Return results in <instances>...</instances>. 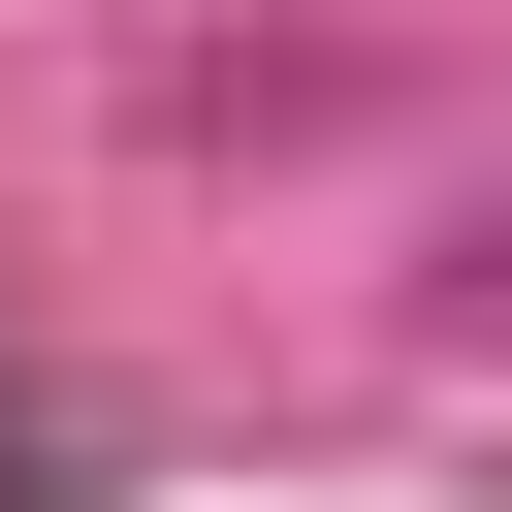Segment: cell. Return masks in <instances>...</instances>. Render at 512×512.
Listing matches in <instances>:
<instances>
[{"instance_id":"cell-2","label":"cell","mask_w":512,"mask_h":512,"mask_svg":"<svg viewBox=\"0 0 512 512\" xmlns=\"http://www.w3.org/2000/svg\"><path fill=\"white\" fill-rule=\"evenodd\" d=\"M416 352H512V192H448V224H416Z\"/></svg>"},{"instance_id":"cell-1","label":"cell","mask_w":512,"mask_h":512,"mask_svg":"<svg viewBox=\"0 0 512 512\" xmlns=\"http://www.w3.org/2000/svg\"><path fill=\"white\" fill-rule=\"evenodd\" d=\"M352 96H384V32H192V64H160L192 160H288V128H352Z\"/></svg>"}]
</instances>
